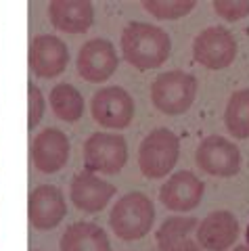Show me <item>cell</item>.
I'll return each mask as SVG.
<instances>
[{
    "label": "cell",
    "instance_id": "cell-17",
    "mask_svg": "<svg viewBox=\"0 0 249 251\" xmlns=\"http://www.w3.org/2000/svg\"><path fill=\"white\" fill-rule=\"evenodd\" d=\"M197 218L174 216L163 220L161 226L155 232L159 251H201L197 239L193 234L197 232Z\"/></svg>",
    "mask_w": 249,
    "mask_h": 251
},
{
    "label": "cell",
    "instance_id": "cell-13",
    "mask_svg": "<svg viewBox=\"0 0 249 251\" xmlns=\"http://www.w3.org/2000/svg\"><path fill=\"white\" fill-rule=\"evenodd\" d=\"M205 193V184L189 170H180L170 176L159 188V201L170 211H191L195 209Z\"/></svg>",
    "mask_w": 249,
    "mask_h": 251
},
{
    "label": "cell",
    "instance_id": "cell-24",
    "mask_svg": "<svg viewBox=\"0 0 249 251\" xmlns=\"http://www.w3.org/2000/svg\"><path fill=\"white\" fill-rule=\"evenodd\" d=\"M232 251H249V247L247 245H239V247H235Z\"/></svg>",
    "mask_w": 249,
    "mask_h": 251
},
{
    "label": "cell",
    "instance_id": "cell-19",
    "mask_svg": "<svg viewBox=\"0 0 249 251\" xmlns=\"http://www.w3.org/2000/svg\"><path fill=\"white\" fill-rule=\"evenodd\" d=\"M52 113L67 124L77 122L84 115V97L72 84H57L50 90Z\"/></svg>",
    "mask_w": 249,
    "mask_h": 251
},
{
    "label": "cell",
    "instance_id": "cell-4",
    "mask_svg": "<svg viewBox=\"0 0 249 251\" xmlns=\"http://www.w3.org/2000/svg\"><path fill=\"white\" fill-rule=\"evenodd\" d=\"M180 157V140L168 128H155L138 147V168L145 178L157 180L174 170Z\"/></svg>",
    "mask_w": 249,
    "mask_h": 251
},
{
    "label": "cell",
    "instance_id": "cell-21",
    "mask_svg": "<svg viewBox=\"0 0 249 251\" xmlns=\"http://www.w3.org/2000/svg\"><path fill=\"white\" fill-rule=\"evenodd\" d=\"M143 6L153 17L172 21V19H180L184 15H189L197 6V2L195 0H145Z\"/></svg>",
    "mask_w": 249,
    "mask_h": 251
},
{
    "label": "cell",
    "instance_id": "cell-15",
    "mask_svg": "<svg viewBox=\"0 0 249 251\" xmlns=\"http://www.w3.org/2000/svg\"><path fill=\"white\" fill-rule=\"evenodd\" d=\"M239 237V220L226 209L207 214L197 224V243L207 251H226Z\"/></svg>",
    "mask_w": 249,
    "mask_h": 251
},
{
    "label": "cell",
    "instance_id": "cell-12",
    "mask_svg": "<svg viewBox=\"0 0 249 251\" xmlns=\"http://www.w3.org/2000/svg\"><path fill=\"white\" fill-rule=\"evenodd\" d=\"M29 69L36 77H57L67 69L69 49L61 38L52 34H40L29 42Z\"/></svg>",
    "mask_w": 249,
    "mask_h": 251
},
{
    "label": "cell",
    "instance_id": "cell-2",
    "mask_svg": "<svg viewBox=\"0 0 249 251\" xmlns=\"http://www.w3.org/2000/svg\"><path fill=\"white\" fill-rule=\"evenodd\" d=\"M155 222L153 201L145 193L132 191L122 195L109 214V226L122 241H138L151 232Z\"/></svg>",
    "mask_w": 249,
    "mask_h": 251
},
{
    "label": "cell",
    "instance_id": "cell-7",
    "mask_svg": "<svg viewBox=\"0 0 249 251\" xmlns=\"http://www.w3.org/2000/svg\"><path fill=\"white\" fill-rule=\"evenodd\" d=\"M237 40L224 25L201 29L193 40V59L207 69H224L237 57Z\"/></svg>",
    "mask_w": 249,
    "mask_h": 251
},
{
    "label": "cell",
    "instance_id": "cell-23",
    "mask_svg": "<svg viewBox=\"0 0 249 251\" xmlns=\"http://www.w3.org/2000/svg\"><path fill=\"white\" fill-rule=\"evenodd\" d=\"M27 128L34 132V128L40 124L42 115H44V109H46V103H44V94L38 86L29 84L27 86Z\"/></svg>",
    "mask_w": 249,
    "mask_h": 251
},
{
    "label": "cell",
    "instance_id": "cell-3",
    "mask_svg": "<svg viewBox=\"0 0 249 251\" xmlns=\"http://www.w3.org/2000/svg\"><path fill=\"white\" fill-rule=\"evenodd\" d=\"M197 88L199 84L195 75L180 69L163 72L151 84V103L163 115H180L195 103Z\"/></svg>",
    "mask_w": 249,
    "mask_h": 251
},
{
    "label": "cell",
    "instance_id": "cell-8",
    "mask_svg": "<svg viewBox=\"0 0 249 251\" xmlns=\"http://www.w3.org/2000/svg\"><path fill=\"white\" fill-rule=\"evenodd\" d=\"M195 161L201 172L216 178H232L241 170V151L224 136H205L197 147Z\"/></svg>",
    "mask_w": 249,
    "mask_h": 251
},
{
    "label": "cell",
    "instance_id": "cell-5",
    "mask_svg": "<svg viewBox=\"0 0 249 251\" xmlns=\"http://www.w3.org/2000/svg\"><path fill=\"white\" fill-rule=\"evenodd\" d=\"M128 161V145L122 134L95 132L84 143V166L86 172L99 174H118Z\"/></svg>",
    "mask_w": 249,
    "mask_h": 251
},
{
    "label": "cell",
    "instance_id": "cell-1",
    "mask_svg": "<svg viewBox=\"0 0 249 251\" xmlns=\"http://www.w3.org/2000/svg\"><path fill=\"white\" fill-rule=\"evenodd\" d=\"M122 57L138 72L157 69L170 59L172 40L168 31L145 21H136L122 31Z\"/></svg>",
    "mask_w": 249,
    "mask_h": 251
},
{
    "label": "cell",
    "instance_id": "cell-22",
    "mask_svg": "<svg viewBox=\"0 0 249 251\" xmlns=\"http://www.w3.org/2000/svg\"><path fill=\"white\" fill-rule=\"evenodd\" d=\"M214 11L224 21H239L249 15V0H214Z\"/></svg>",
    "mask_w": 249,
    "mask_h": 251
},
{
    "label": "cell",
    "instance_id": "cell-10",
    "mask_svg": "<svg viewBox=\"0 0 249 251\" xmlns=\"http://www.w3.org/2000/svg\"><path fill=\"white\" fill-rule=\"evenodd\" d=\"M67 216V201L61 188L40 184L32 188L27 199V220L36 230H52Z\"/></svg>",
    "mask_w": 249,
    "mask_h": 251
},
{
    "label": "cell",
    "instance_id": "cell-11",
    "mask_svg": "<svg viewBox=\"0 0 249 251\" xmlns=\"http://www.w3.org/2000/svg\"><path fill=\"white\" fill-rule=\"evenodd\" d=\"M69 151H72V145L65 132L59 128H46L34 136L29 145V159L38 172L54 174L67 166Z\"/></svg>",
    "mask_w": 249,
    "mask_h": 251
},
{
    "label": "cell",
    "instance_id": "cell-18",
    "mask_svg": "<svg viewBox=\"0 0 249 251\" xmlns=\"http://www.w3.org/2000/svg\"><path fill=\"white\" fill-rule=\"evenodd\" d=\"M59 247L61 251H111V243L99 224L75 222L67 226Z\"/></svg>",
    "mask_w": 249,
    "mask_h": 251
},
{
    "label": "cell",
    "instance_id": "cell-14",
    "mask_svg": "<svg viewBox=\"0 0 249 251\" xmlns=\"http://www.w3.org/2000/svg\"><path fill=\"white\" fill-rule=\"evenodd\" d=\"M113 195L115 186L103 178L90 174V172H80L69 184L72 203L75 209L84 211V214H97V211L105 209L107 203L113 199Z\"/></svg>",
    "mask_w": 249,
    "mask_h": 251
},
{
    "label": "cell",
    "instance_id": "cell-6",
    "mask_svg": "<svg viewBox=\"0 0 249 251\" xmlns=\"http://www.w3.org/2000/svg\"><path fill=\"white\" fill-rule=\"evenodd\" d=\"M134 99L122 86H107L95 92L90 100V113L95 122L103 128L124 130L134 120Z\"/></svg>",
    "mask_w": 249,
    "mask_h": 251
},
{
    "label": "cell",
    "instance_id": "cell-20",
    "mask_svg": "<svg viewBox=\"0 0 249 251\" xmlns=\"http://www.w3.org/2000/svg\"><path fill=\"white\" fill-rule=\"evenodd\" d=\"M224 126L228 134L237 140L249 138V88L230 94L226 109H224Z\"/></svg>",
    "mask_w": 249,
    "mask_h": 251
},
{
    "label": "cell",
    "instance_id": "cell-9",
    "mask_svg": "<svg viewBox=\"0 0 249 251\" xmlns=\"http://www.w3.org/2000/svg\"><path fill=\"white\" fill-rule=\"evenodd\" d=\"M118 65H120L118 50H115L113 42L105 40V38H92V40L84 42L75 59V67L80 77L92 84H100L109 80L115 74Z\"/></svg>",
    "mask_w": 249,
    "mask_h": 251
},
{
    "label": "cell",
    "instance_id": "cell-16",
    "mask_svg": "<svg viewBox=\"0 0 249 251\" xmlns=\"http://www.w3.org/2000/svg\"><path fill=\"white\" fill-rule=\"evenodd\" d=\"M49 17L52 25L65 34H84L95 21V9L88 0H52Z\"/></svg>",
    "mask_w": 249,
    "mask_h": 251
},
{
    "label": "cell",
    "instance_id": "cell-25",
    "mask_svg": "<svg viewBox=\"0 0 249 251\" xmlns=\"http://www.w3.org/2000/svg\"><path fill=\"white\" fill-rule=\"evenodd\" d=\"M247 241H249V228H247Z\"/></svg>",
    "mask_w": 249,
    "mask_h": 251
}]
</instances>
